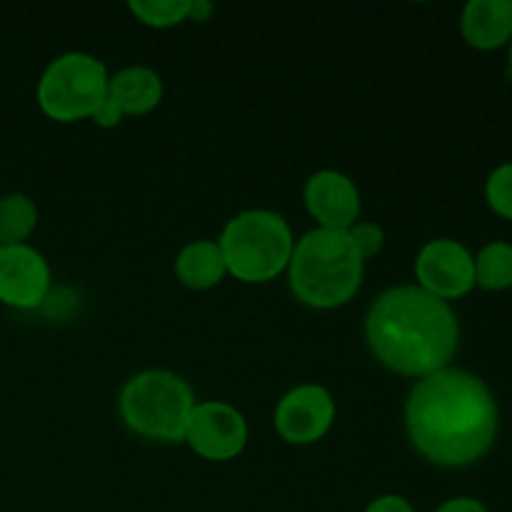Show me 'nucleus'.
Segmentation results:
<instances>
[{"instance_id": "obj_19", "label": "nucleus", "mask_w": 512, "mask_h": 512, "mask_svg": "<svg viewBox=\"0 0 512 512\" xmlns=\"http://www.w3.org/2000/svg\"><path fill=\"white\" fill-rule=\"evenodd\" d=\"M348 235L363 260L375 258L385 245V233L378 223H355L353 228L348 230Z\"/></svg>"}, {"instance_id": "obj_22", "label": "nucleus", "mask_w": 512, "mask_h": 512, "mask_svg": "<svg viewBox=\"0 0 512 512\" xmlns=\"http://www.w3.org/2000/svg\"><path fill=\"white\" fill-rule=\"evenodd\" d=\"M435 512H490V510L475 498H450L445 500V503Z\"/></svg>"}, {"instance_id": "obj_15", "label": "nucleus", "mask_w": 512, "mask_h": 512, "mask_svg": "<svg viewBox=\"0 0 512 512\" xmlns=\"http://www.w3.org/2000/svg\"><path fill=\"white\" fill-rule=\"evenodd\" d=\"M38 225V208L25 193L0 198V245H23Z\"/></svg>"}, {"instance_id": "obj_4", "label": "nucleus", "mask_w": 512, "mask_h": 512, "mask_svg": "<svg viewBox=\"0 0 512 512\" xmlns=\"http://www.w3.org/2000/svg\"><path fill=\"white\" fill-rule=\"evenodd\" d=\"M228 273L240 283H270L288 273L295 238L288 220L273 210H243L218 238Z\"/></svg>"}, {"instance_id": "obj_23", "label": "nucleus", "mask_w": 512, "mask_h": 512, "mask_svg": "<svg viewBox=\"0 0 512 512\" xmlns=\"http://www.w3.org/2000/svg\"><path fill=\"white\" fill-rule=\"evenodd\" d=\"M215 5L208 3V0H190V15L188 20H195V23H205V20L213 15Z\"/></svg>"}, {"instance_id": "obj_21", "label": "nucleus", "mask_w": 512, "mask_h": 512, "mask_svg": "<svg viewBox=\"0 0 512 512\" xmlns=\"http://www.w3.org/2000/svg\"><path fill=\"white\" fill-rule=\"evenodd\" d=\"M363 512H415V508L403 495H380Z\"/></svg>"}, {"instance_id": "obj_24", "label": "nucleus", "mask_w": 512, "mask_h": 512, "mask_svg": "<svg viewBox=\"0 0 512 512\" xmlns=\"http://www.w3.org/2000/svg\"><path fill=\"white\" fill-rule=\"evenodd\" d=\"M508 60H510V75H512V43H510V58Z\"/></svg>"}, {"instance_id": "obj_8", "label": "nucleus", "mask_w": 512, "mask_h": 512, "mask_svg": "<svg viewBox=\"0 0 512 512\" xmlns=\"http://www.w3.org/2000/svg\"><path fill=\"white\" fill-rule=\"evenodd\" d=\"M415 278L435 298L458 300L475 288V255L453 238H435L415 258Z\"/></svg>"}, {"instance_id": "obj_17", "label": "nucleus", "mask_w": 512, "mask_h": 512, "mask_svg": "<svg viewBox=\"0 0 512 512\" xmlns=\"http://www.w3.org/2000/svg\"><path fill=\"white\" fill-rule=\"evenodd\" d=\"M128 10L148 28H173L188 20L190 0H130Z\"/></svg>"}, {"instance_id": "obj_1", "label": "nucleus", "mask_w": 512, "mask_h": 512, "mask_svg": "<svg viewBox=\"0 0 512 512\" xmlns=\"http://www.w3.org/2000/svg\"><path fill=\"white\" fill-rule=\"evenodd\" d=\"M500 408L483 378L443 368L413 385L405 403V430L413 448L438 468H468L495 445Z\"/></svg>"}, {"instance_id": "obj_6", "label": "nucleus", "mask_w": 512, "mask_h": 512, "mask_svg": "<svg viewBox=\"0 0 512 512\" xmlns=\"http://www.w3.org/2000/svg\"><path fill=\"white\" fill-rule=\"evenodd\" d=\"M108 68L90 53H63L43 70L38 80L40 110L55 123H75L93 115L108 98Z\"/></svg>"}, {"instance_id": "obj_10", "label": "nucleus", "mask_w": 512, "mask_h": 512, "mask_svg": "<svg viewBox=\"0 0 512 512\" xmlns=\"http://www.w3.org/2000/svg\"><path fill=\"white\" fill-rule=\"evenodd\" d=\"M50 290V265L33 245H0V303L35 310Z\"/></svg>"}, {"instance_id": "obj_12", "label": "nucleus", "mask_w": 512, "mask_h": 512, "mask_svg": "<svg viewBox=\"0 0 512 512\" xmlns=\"http://www.w3.org/2000/svg\"><path fill=\"white\" fill-rule=\"evenodd\" d=\"M463 40L475 50H500L512 43V0H470L460 15Z\"/></svg>"}, {"instance_id": "obj_3", "label": "nucleus", "mask_w": 512, "mask_h": 512, "mask_svg": "<svg viewBox=\"0 0 512 512\" xmlns=\"http://www.w3.org/2000/svg\"><path fill=\"white\" fill-rule=\"evenodd\" d=\"M365 278V260L348 230L313 228L295 243L288 283L295 298L315 310H333L353 300Z\"/></svg>"}, {"instance_id": "obj_9", "label": "nucleus", "mask_w": 512, "mask_h": 512, "mask_svg": "<svg viewBox=\"0 0 512 512\" xmlns=\"http://www.w3.org/2000/svg\"><path fill=\"white\" fill-rule=\"evenodd\" d=\"M275 430L288 445H313L335 423V400L328 388L315 383L295 385L275 405Z\"/></svg>"}, {"instance_id": "obj_2", "label": "nucleus", "mask_w": 512, "mask_h": 512, "mask_svg": "<svg viewBox=\"0 0 512 512\" xmlns=\"http://www.w3.org/2000/svg\"><path fill=\"white\" fill-rule=\"evenodd\" d=\"M365 340L385 368L420 380L448 368L458 353L460 323L453 305L420 285H395L370 305Z\"/></svg>"}, {"instance_id": "obj_16", "label": "nucleus", "mask_w": 512, "mask_h": 512, "mask_svg": "<svg viewBox=\"0 0 512 512\" xmlns=\"http://www.w3.org/2000/svg\"><path fill=\"white\" fill-rule=\"evenodd\" d=\"M475 288L500 293L512 288V245L505 240L488 243L475 255Z\"/></svg>"}, {"instance_id": "obj_13", "label": "nucleus", "mask_w": 512, "mask_h": 512, "mask_svg": "<svg viewBox=\"0 0 512 512\" xmlns=\"http://www.w3.org/2000/svg\"><path fill=\"white\" fill-rule=\"evenodd\" d=\"M108 98L123 110V115H145L163 100V80L153 68L128 65L110 75Z\"/></svg>"}, {"instance_id": "obj_7", "label": "nucleus", "mask_w": 512, "mask_h": 512, "mask_svg": "<svg viewBox=\"0 0 512 512\" xmlns=\"http://www.w3.org/2000/svg\"><path fill=\"white\" fill-rule=\"evenodd\" d=\"M185 443L203 460L228 463L238 458L248 445V423L238 408L223 400L195 403Z\"/></svg>"}, {"instance_id": "obj_18", "label": "nucleus", "mask_w": 512, "mask_h": 512, "mask_svg": "<svg viewBox=\"0 0 512 512\" xmlns=\"http://www.w3.org/2000/svg\"><path fill=\"white\" fill-rule=\"evenodd\" d=\"M485 200L490 210L512 223V163H503L485 180Z\"/></svg>"}, {"instance_id": "obj_5", "label": "nucleus", "mask_w": 512, "mask_h": 512, "mask_svg": "<svg viewBox=\"0 0 512 512\" xmlns=\"http://www.w3.org/2000/svg\"><path fill=\"white\" fill-rule=\"evenodd\" d=\"M120 418L135 435L158 443H185L195 393L170 370H143L120 390Z\"/></svg>"}, {"instance_id": "obj_11", "label": "nucleus", "mask_w": 512, "mask_h": 512, "mask_svg": "<svg viewBox=\"0 0 512 512\" xmlns=\"http://www.w3.org/2000/svg\"><path fill=\"white\" fill-rule=\"evenodd\" d=\"M303 200L318 228L350 230L360 218V190L340 170H320L305 183Z\"/></svg>"}, {"instance_id": "obj_14", "label": "nucleus", "mask_w": 512, "mask_h": 512, "mask_svg": "<svg viewBox=\"0 0 512 512\" xmlns=\"http://www.w3.org/2000/svg\"><path fill=\"white\" fill-rule=\"evenodd\" d=\"M175 275L190 290H210L228 275L218 240H193L175 258Z\"/></svg>"}, {"instance_id": "obj_20", "label": "nucleus", "mask_w": 512, "mask_h": 512, "mask_svg": "<svg viewBox=\"0 0 512 512\" xmlns=\"http://www.w3.org/2000/svg\"><path fill=\"white\" fill-rule=\"evenodd\" d=\"M125 115H123V110L118 108V105L113 103V100L110 98H105L103 103L98 105V108L93 110V115H90V120H93L95 125H98V128H118L120 125V120H123Z\"/></svg>"}]
</instances>
